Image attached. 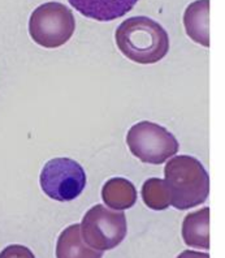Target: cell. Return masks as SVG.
<instances>
[{"mask_svg": "<svg viewBox=\"0 0 225 258\" xmlns=\"http://www.w3.org/2000/svg\"><path fill=\"white\" fill-rule=\"evenodd\" d=\"M121 54L138 64H155L168 54L169 37L159 22L146 16L126 19L116 29Z\"/></svg>", "mask_w": 225, "mask_h": 258, "instance_id": "cell-1", "label": "cell"}, {"mask_svg": "<svg viewBox=\"0 0 225 258\" xmlns=\"http://www.w3.org/2000/svg\"><path fill=\"white\" fill-rule=\"evenodd\" d=\"M164 177L171 205L177 210L197 208L208 199L209 176L197 158L190 155L169 158Z\"/></svg>", "mask_w": 225, "mask_h": 258, "instance_id": "cell-2", "label": "cell"}, {"mask_svg": "<svg viewBox=\"0 0 225 258\" xmlns=\"http://www.w3.org/2000/svg\"><path fill=\"white\" fill-rule=\"evenodd\" d=\"M74 29L73 12L57 2H48L35 8L29 20V34L35 43L46 48L64 46L72 38Z\"/></svg>", "mask_w": 225, "mask_h": 258, "instance_id": "cell-3", "label": "cell"}, {"mask_svg": "<svg viewBox=\"0 0 225 258\" xmlns=\"http://www.w3.org/2000/svg\"><path fill=\"white\" fill-rule=\"evenodd\" d=\"M80 227L82 240L99 252L111 250L120 245L128 233L124 211L107 209L104 205H95L89 209Z\"/></svg>", "mask_w": 225, "mask_h": 258, "instance_id": "cell-4", "label": "cell"}, {"mask_svg": "<svg viewBox=\"0 0 225 258\" xmlns=\"http://www.w3.org/2000/svg\"><path fill=\"white\" fill-rule=\"evenodd\" d=\"M126 144L143 163L162 164L177 154L178 141L168 129L153 121H139L128 131Z\"/></svg>", "mask_w": 225, "mask_h": 258, "instance_id": "cell-5", "label": "cell"}, {"mask_svg": "<svg viewBox=\"0 0 225 258\" xmlns=\"http://www.w3.org/2000/svg\"><path fill=\"white\" fill-rule=\"evenodd\" d=\"M41 188L50 199L69 202L77 199L86 186V173L70 158H53L44 164L39 177Z\"/></svg>", "mask_w": 225, "mask_h": 258, "instance_id": "cell-6", "label": "cell"}, {"mask_svg": "<svg viewBox=\"0 0 225 258\" xmlns=\"http://www.w3.org/2000/svg\"><path fill=\"white\" fill-rule=\"evenodd\" d=\"M69 4L85 17L95 21L108 22L125 16L138 0H68Z\"/></svg>", "mask_w": 225, "mask_h": 258, "instance_id": "cell-7", "label": "cell"}, {"mask_svg": "<svg viewBox=\"0 0 225 258\" xmlns=\"http://www.w3.org/2000/svg\"><path fill=\"white\" fill-rule=\"evenodd\" d=\"M184 26L195 43L209 47V0H195L186 7Z\"/></svg>", "mask_w": 225, "mask_h": 258, "instance_id": "cell-8", "label": "cell"}, {"mask_svg": "<svg viewBox=\"0 0 225 258\" xmlns=\"http://www.w3.org/2000/svg\"><path fill=\"white\" fill-rule=\"evenodd\" d=\"M181 235L184 242L191 248L209 249V208H203L185 217Z\"/></svg>", "mask_w": 225, "mask_h": 258, "instance_id": "cell-9", "label": "cell"}, {"mask_svg": "<svg viewBox=\"0 0 225 258\" xmlns=\"http://www.w3.org/2000/svg\"><path fill=\"white\" fill-rule=\"evenodd\" d=\"M103 252L90 248L82 240L80 224L66 227L56 242V258H102Z\"/></svg>", "mask_w": 225, "mask_h": 258, "instance_id": "cell-10", "label": "cell"}, {"mask_svg": "<svg viewBox=\"0 0 225 258\" xmlns=\"http://www.w3.org/2000/svg\"><path fill=\"white\" fill-rule=\"evenodd\" d=\"M102 199L112 210H128L137 202V189L124 177H112L103 185Z\"/></svg>", "mask_w": 225, "mask_h": 258, "instance_id": "cell-11", "label": "cell"}, {"mask_svg": "<svg viewBox=\"0 0 225 258\" xmlns=\"http://www.w3.org/2000/svg\"><path fill=\"white\" fill-rule=\"evenodd\" d=\"M141 196L144 205L153 210L162 211L171 206L168 188L163 179L151 177V179L146 180L142 185Z\"/></svg>", "mask_w": 225, "mask_h": 258, "instance_id": "cell-12", "label": "cell"}, {"mask_svg": "<svg viewBox=\"0 0 225 258\" xmlns=\"http://www.w3.org/2000/svg\"><path fill=\"white\" fill-rule=\"evenodd\" d=\"M0 258H35L29 248L19 244L8 245L0 252Z\"/></svg>", "mask_w": 225, "mask_h": 258, "instance_id": "cell-13", "label": "cell"}, {"mask_svg": "<svg viewBox=\"0 0 225 258\" xmlns=\"http://www.w3.org/2000/svg\"><path fill=\"white\" fill-rule=\"evenodd\" d=\"M177 258H209L208 253L197 252V250H184Z\"/></svg>", "mask_w": 225, "mask_h": 258, "instance_id": "cell-14", "label": "cell"}]
</instances>
